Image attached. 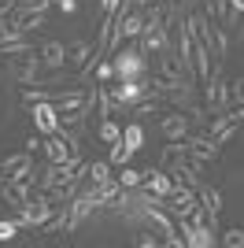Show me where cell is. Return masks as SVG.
<instances>
[{
	"label": "cell",
	"mask_w": 244,
	"mask_h": 248,
	"mask_svg": "<svg viewBox=\"0 0 244 248\" xmlns=\"http://www.w3.org/2000/svg\"><path fill=\"white\" fill-rule=\"evenodd\" d=\"M229 56V33L222 30V22H214V63H226Z\"/></svg>",
	"instance_id": "cell-18"
},
{
	"label": "cell",
	"mask_w": 244,
	"mask_h": 248,
	"mask_svg": "<svg viewBox=\"0 0 244 248\" xmlns=\"http://www.w3.org/2000/svg\"><path fill=\"white\" fill-rule=\"evenodd\" d=\"M148 96V74L144 78H119V85H111V100L115 108H126V104H137Z\"/></svg>",
	"instance_id": "cell-5"
},
{
	"label": "cell",
	"mask_w": 244,
	"mask_h": 248,
	"mask_svg": "<svg viewBox=\"0 0 244 248\" xmlns=\"http://www.w3.org/2000/svg\"><path fill=\"white\" fill-rule=\"evenodd\" d=\"M170 4H182V8H189V4H196V0H170Z\"/></svg>",
	"instance_id": "cell-38"
},
{
	"label": "cell",
	"mask_w": 244,
	"mask_h": 248,
	"mask_svg": "<svg viewBox=\"0 0 244 248\" xmlns=\"http://www.w3.org/2000/svg\"><path fill=\"white\" fill-rule=\"evenodd\" d=\"M100 137L107 141V145H111V141H119V137H122V130L111 123V119H104V123H100Z\"/></svg>",
	"instance_id": "cell-27"
},
{
	"label": "cell",
	"mask_w": 244,
	"mask_h": 248,
	"mask_svg": "<svg viewBox=\"0 0 244 248\" xmlns=\"http://www.w3.org/2000/svg\"><path fill=\"white\" fill-rule=\"evenodd\" d=\"M30 115H33V130L37 134H60V111H56V104L52 100H33L30 104Z\"/></svg>",
	"instance_id": "cell-6"
},
{
	"label": "cell",
	"mask_w": 244,
	"mask_h": 248,
	"mask_svg": "<svg viewBox=\"0 0 244 248\" xmlns=\"http://www.w3.org/2000/svg\"><path fill=\"white\" fill-rule=\"evenodd\" d=\"M0 170H4V178L8 182H19V178H30V174H37L33 170V152H15V155H4V163H0Z\"/></svg>",
	"instance_id": "cell-8"
},
{
	"label": "cell",
	"mask_w": 244,
	"mask_h": 248,
	"mask_svg": "<svg viewBox=\"0 0 244 248\" xmlns=\"http://www.w3.org/2000/svg\"><path fill=\"white\" fill-rule=\"evenodd\" d=\"M89 56H96V48H92L85 37L67 45V63H74V67H85V63H89Z\"/></svg>",
	"instance_id": "cell-14"
},
{
	"label": "cell",
	"mask_w": 244,
	"mask_h": 248,
	"mask_svg": "<svg viewBox=\"0 0 244 248\" xmlns=\"http://www.w3.org/2000/svg\"><path fill=\"white\" fill-rule=\"evenodd\" d=\"M144 174H148V170H133V167L126 163V167H119V174H115V178H119L122 189H141L144 186Z\"/></svg>",
	"instance_id": "cell-16"
},
{
	"label": "cell",
	"mask_w": 244,
	"mask_h": 248,
	"mask_svg": "<svg viewBox=\"0 0 244 248\" xmlns=\"http://www.w3.org/2000/svg\"><path fill=\"white\" fill-rule=\"evenodd\" d=\"M111 78H115V60H111V63H107V60H100V63H96V82H100V85H107Z\"/></svg>",
	"instance_id": "cell-25"
},
{
	"label": "cell",
	"mask_w": 244,
	"mask_h": 248,
	"mask_svg": "<svg viewBox=\"0 0 244 248\" xmlns=\"http://www.w3.org/2000/svg\"><path fill=\"white\" fill-rule=\"evenodd\" d=\"M19 37H26V33L19 30V22L11 19V22H0V45L4 41H19Z\"/></svg>",
	"instance_id": "cell-22"
},
{
	"label": "cell",
	"mask_w": 244,
	"mask_h": 248,
	"mask_svg": "<svg viewBox=\"0 0 244 248\" xmlns=\"http://www.w3.org/2000/svg\"><path fill=\"white\" fill-rule=\"evenodd\" d=\"M229 15H244V0H229Z\"/></svg>",
	"instance_id": "cell-35"
},
{
	"label": "cell",
	"mask_w": 244,
	"mask_h": 248,
	"mask_svg": "<svg viewBox=\"0 0 244 248\" xmlns=\"http://www.w3.org/2000/svg\"><path fill=\"white\" fill-rule=\"evenodd\" d=\"M144 4H152V0H122V8H130V11L133 8H144Z\"/></svg>",
	"instance_id": "cell-36"
},
{
	"label": "cell",
	"mask_w": 244,
	"mask_h": 248,
	"mask_svg": "<svg viewBox=\"0 0 244 248\" xmlns=\"http://www.w3.org/2000/svg\"><path fill=\"white\" fill-rule=\"evenodd\" d=\"M229 100L244 104V78H233V82H229Z\"/></svg>",
	"instance_id": "cell-29"
},
{
	"label": "cell",
	"mask_w": 244,
	"mask_h": 248,
	"mask_svg": "<svg viewBox=\"0 0 244 248\" xmlns=\"http://www.w3.org/2000/svg\"><path fill=\"white\" fill-rule=\"evenodd\" d=\"M37 148H45V141H41V137H30V141H26V152H37Z\"/></svg>",
	"instance_id": "cell-34"
},
{
	"label": "cell",
	"mask_w": 244,
	"mask_h": 248,
	"mask_svg": "<svg viewBox=\"0 0 244 248\" xmlns=\"http://www.w3.org/2000/svg\"><path fill=\"white\" fill-rule=\"evenodd\" d=\"M56 8H60L63 15H74V11H78V0H60V4H56Z\"/></svg>",
	"instance_id": "cell-31"
},
{
	"label": "cell",
	"mask_w": 244,
	"mask_h": 248,
	"mask_svg": "<svg viewBox=\"0 0 244 248\" xmlns=\"http://www.w3.org/2000/svg\"><path fill=\"white\" fill-rule=\"evenodd\" d=\"M85 178H89V182H107V178H115L111 174V163H104V159L85 163Z\"/></svg>",
	"instance_id": "cell-19"
},
{
	"label": "cell",
	"mask_w": 244,
	"mask_h": 248,
	"mask_svg": "<svg viewBox=\"0 0 244 248\" xmlns=\"http://www.w3.org/2000/svg\"><path fill=\"white\" fill-rule=\"evenodd\" d=\"M119 4H122V0H100V8H104V15H111V11L119 8Z\"/></svg>",
	"instance_id": "cell-33"
},
{
	"label": "cell",
	"mask_w": 244,
	"mask_h": 248,
	"mask_svg": "<svg viewBox=\"0 0 244 248\" xmlns=\"http://www.w3.org/2000/svg\"><path fill=\"white\" fill-rule=\"evenodd\" d=\"M241 123H244V104H233V108L218 111L211 123H207V134H211L218 145H226V141H229V137L241 130Z\"/></svg>",
	"instance_id": "cell-2"
},
{
	"label": "cell",
	"mask_w": 244,
	"mask_h": 248,
	"mask_svg": "<svg viewBox=\"0 0 244 248\" xmlns=\"http://www.w3.org/2000/svg\"><path fill=\"white\" fill-rule=\"evenodd\" d=\"M96 108H100V119H111V111H115L111 89H104V85H96Z\"/></svg>",
	"instance_id": "cell-21"
},
{
	"label": "cell",
	"mask_w": 244,
	"mask_h": 248,
	"mask_svg": "<svg viewBox=\"0 0 244 248\" xmlns=\"http://www.w3.org/2000/svg\"><path fill=\"white\" fill-rule=\"evenodd\" d=\"M0 186H4V170H0Z\"/></svg>",
	"instance_id": "cell-40"
},
{
	"label": "cell",
	"mask_w": 244,
	"mask_h": 248,
	"mask_svg": "<svg viewBox=\"0 0 244 248\" xmlns=\"http://www.w3.org/2000/svg\"><path fill=\"white\" fill-rule=\"evenodd\" d=\"M130 159H133V152L126 148V141H122V137H119V141H111V155H107V163H111V167H126Z\"/></svg>",
	"instance_id": "cell-20"
},
{
	"label": "cell",
	"mask_w": 244,
	"mask_h": 248,
	"mask_svg": "<svg viewBox=\"0 0 244 248\" xmlns=\"http://www.w3.org/2000/svg\"><path fill=\"white\" fill-rule=\"evenodd\" d=\"M41 67H45V63H41V52L37 56H26V52H22V56H15V60L8 63V74L15 82H22V85H33V78H37Z\"/></svg>",
	"instance_id": "cell-9"
},
{
	"label": "cell",
	"mask_w": 244,
	"mask_h": 248,
	"mask_svg": "<svg viewBox=\"0 0 244 248\" xmlns=\"http://www.w3.org/2000/svg\"><path fill=\"white\" fill-rule=\"evenodd\" d=\"M237 33H241V37H244V22H241V26H237Z\"/></svg>",
	"instance_id": "cell-39"
},
{
	"label": "cell",
	"mask_w": 244,
	"mask_h": 248,
	"mask_svg": "<svg viewBox=\"0 0 244 248\" xmlns=\"http://www.w3.org/2000/svg\"><path fill=\"white\" fill-rule=\"evenodd\" d=\"M0 52H4V56H22V52H30V41H26V37H19V41H4Z\"/></svg>",
	"instance_id": "cell-23"
},
{
	"label": "cell",
	"mask_w": 244,
	"mask_h": 248,
	"mask_svg": "<svg viewBox=\"0 0 244 248\" xmlns=\"http://www.w3.org/2000/svg\"><path fill=\"white\" fill-rule=\"evenodd\" d=\"M159 134L167 141H185L189 137V111H170L159 119Z\"/></svg>",
	"instance_id": "cell-10"
},
{
	"label": "cell",
	"mask_w": 244,
	"mask_h": 248,
	"mask_svg": "<svg viewBox=\"0 0 244 248\" xmlns=\"http://www.w3.org/2000/svg\"><path fill=\"white\" fill-rule=\"evenodd\" d=\"M15 22H19V30L22 33H30V30H41L45 26V11H15Z\"/></svg>",
	"instance_id": "cell-15"
},
{
	"label": "cell",
	"mask_w": 244,
	"mask_h": 248,
	"mask_svg": "<svg viewBox=\"0 0 244 248\" xmlns=\"http://www.w3.org/2000/svg\"><path fill=\"white\" fill-rule=\"evenodd\" d=\"M122 141H126L130 152H141V148H144V126L141 123H130L126 130H122Z\"/></svg>",
	"instance_id": "cell-17"
},
{
	"label": "cell",
	"mask_w": 244,
	"mask_h": 248,
	"mask_svg": "<svg viewBox=\"0 0 244 248\" xmlns=\"http://www.w3.org/2000/svg\"><path fill=\"white\" fill-rule=\"evenodd\" d=\"M222 245H226V248H244V230H241V226L226 230V233H222Z\"/></svg>",
	"instance_id": "cell-24"
},
{
	"label": "cell",
	"mask_w": 244,
	"mask_h": 248,
	"mask_svg": "<svg viewBox=\"0 0 244 248\" xmlns=\"http://www.w3.org/2000/svg\"><path fill=\"white\" fill-rule=\"evenodd\" d=\"M196 197H200V207L207 211V222L218 230V211H222V193L214 186H196Z\"/></svg>",
	"instance_id": "cell-12"
},
{
	"label": "cell",
	"mask_w": 244,
	"mask_h": 248,
	"mask_svg": "<svg viewBox=\"0 0 244 248\" xmlns=\"http://www.w3.org/2000/svg\"><path fill=\"white\" fill-rule=\"evenodd\" d=\"M133 245H141V248H155V245H163V237H155V233H133Z\"/></svg>",
	"instance_id": "cell-28"
},
{
	"label": "cell",
	"mask_w": 244,
	"mask_h": 248,
	"mask_svg": "<svg viewBox=\"0 0 244 248\" xmlns=\"http://www.w3.org/2000/svg\"><path fill=\"white\" fill-rule=\"evenodd\" d=\"M182 145H185V152L193 155L196 163H211L214 155H218V148H222V145H218V141H214L211 134H207V130H203V134H189V137L182 141Z\"/></svg>",
	"instance_id": "cell-7"
},
{
	"label": "cell",
	"mask_w": 244,
	"mask_h": 248,
	"mask_svg": "<svg viewBox=\"0 0 244 248\" xmlns=\"http://www.w3.org/2000/svg\"><path fill=\"white\" fill-rule=\"evenodd\" d=\"M52 211H56V200L45 193V197H37V200L30 197L26 204L19 207V211H15V218H19V226H22V230H41V226L52 218Z\"/></svg>",
	"instance_id": "cell-1"
},
{
	"label": "cell",
	"mask_w": 244,
	"mask_h": 248,
	"mask_svg": "<svg viewBox=\"0 0 244 248\" xmlns=\"http://www.w3.org/2000/svg\"><path fill=\"white\" fill-rule=\"evenodd\" d=\"M19 8L22 11H48L52 0H19Z\"/></svg>",
	"instance_id": "cell-30"
},
{
	"label": "cell",
	"mask_w": 244,
	"mask_h": 248,
	"mask_svg": "<svg viewBox=\"0 0 244 248\" xmlns=\"http://www.w3.org/2000/svg\"><path fill=\"white\" fill-rule=\"evenodd\" d=\"M155 111H159V104H137V115H155Z\"/></svg>",
	"instance_id": "cell-32"
},
{
	"label": "cell",
	"mask_w": 244,
	"mask_h": 248,
	"mask_svg": "<svg viewBox=\"0 0 244 248\" xmlns=\"http://www.w3.org/2000/svg\"><path fill=\"white\" fill-rule=\"evenodd\" d=\"M15 4H19V0H0V15H4V11H11Z\"/></svg>",
	"instance_id": "cell-37"
},
{
	"label": "cell",
	"mask_w": 244,
	"mask_h": 248,
	"mask_svg": "<svg viewBox=\"0 0 244 248\" xmlns=\"http://www.w3.org/2000/svg\"><path fill=\"white\" fill-rule=\"evenodd\" d=\"M141 189H148L152 197H170L174 189H178V182L170 178V170H152L148 167V174H144V186Z\"/></svg>",
	"instance_id": "cell-11"
},
{
	"label": "cell",
	"mask_w": 244,
	"mask_h": 248,
	"mask_svg": "<svg viewBox=\"0 0 244 248\" xmlns=\"http://www.w3.org/2000/svg\"><path fill=\"white\" fill-rule=\"evenodd\" d=\"M163 207H167V211L182 222V218H189L196 207H200V197H196L193 186H182V182H178V189H174L170 197H163Z\"/></svg>",
	"instance_id": "cell-3"
},
{
	"label": "cell",
	"mask_w": 244,
	"mask_h": 248,
	"mask_svg": "<svg viewBox=\"0 0 244 248\" xmlns=\"http://www.w3.org/2000/svg\"><path fill=\"white\" fill-rule=\"evenodd\" d=\"M148 74V60L141 48H119L115 52V78H144Z\"/></svg>",
	"instance_id": "cell-4"
},
{
	"label": "cell",
	"mask_w": 244,
	"mask_h": 248,
	"mask_svg": "<svg viewBox=\"0 0 244 248\" xmlns=\"http://www.w3.org/2000/svg\"><path fill=\"white\" fill-rule=\"evenodd\" d=\"M41 63H45V71H60L63 63H67V45H63V41H45V48H41Z\"/></svg>",
	"instance_id": "cell-13"
},
{
	"label": "cell",
	"mask_w": 244,
	"mask_h": 248,
	"mask_svg": "<svg viewBox=\"0 0 244 248\" xmlns=\"http://www.w3.org/2000/svg\"><path fill=\"white\" fill-rule=\"evenodd\" d=\"M19 218H0V241H11L15 233H19Z\"/></svg>",
	"instance_id": "cell-26"
}]
</instances>
